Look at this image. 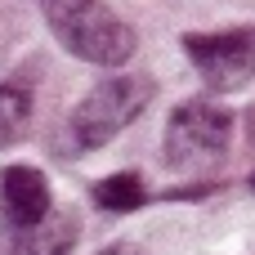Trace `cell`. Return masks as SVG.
I'll use <instances>...</instances> for the list:
<instances>
[{"instance_id":"obj_8","label":"cell","mask_w":255,"mask_h":255,"mask_svg":"<svg viewBox=\"0 0 255 255\" xmlns=\"http://www.w3.org/2000/svg\"><path fill=\"white\" fill-rule=\"evenodd\" d=\"M27 121H31V94L13 90V85H0V148L18 143L27 134Z\"/></svg>"},{"instance_id":"obj_3","label":"cell","mask_w":255,"mask_h":255,"mask_svg":"<svg viewBox=\"0 0 255 255\" xmlns=\"http://www.w3.org/2000/svg\"><path fill=\"white\" fill-rule=\"evenodd\" d=\"M148 103H152V81L139 76V72H126V76H112V81L94 85L72 112V143L76 148L112 143Z\"/></svg>"},{"instance_id":"obj_9","label":"cell","mask_w":255,"mask_h":255,"mask_svg":"<svg viewBox=\"0 0 255 255\" xmlns=\"http://www.w3.org/2000/svg\"><path fill=\"white\" fill-rule=\"evenodd\" d=\"M99 255H143L139 247H108V251H99Z\"/></svg>"},{"instance_id":"obj_1","label":"cell","mask_w":255,"mask_h":255,"mask_svg":"<svg viewBox=\"0 0 255 255\" xmlns=\"http://www.w3.org/2000/svg\"><path fill=\"white\" fill-rule=\"evenodd\" d=\"M54 40L76 54L81 63L94 67H121L134 58V31L130 22H121V13L103 0H36Z\"/></svg>"},{"instance_id":"obj_5","label":"cell","mask_w":255,"mask_h":255,"mask_svg":"<svg viewBox=\"0 0 255 255\" xmlns=\"http://www.w3.org/2000/svg\"><path fill=\"white\" fill-rule=\"evenodd\" d=\"M49 211H54V193H49V179L36 166H9L0 175V215H4L9 229L40 224Z\"/></svg>"},{"instance_id":"obj_7","label":"cell","mask_w":255,"mask_h":255,"mask_svg":"<svg viewBox=\"0 0 255 255\" xmlns=\"http://www.w3.org/2000/svg\"><path fill=\"white\" fill-rule=\"evenodd\" d=\"M94 202H99L103 211L126 215V211H139V206L148 202V188H143V179H139L134 170H117V175H108V179L94 184Z\"/></svg>"},{"instance_id":"obj_4","label":"cell","mask_w":255,"mask_h":255,"mask_svg":"<svg viewBox=\"0 0 255 255\" xmlns=\"http://www.w3.org/2000/svg\"><path fill=\"white\" fill-rule=\"evenodd\" d=\"M184 49L197 67V76L206 81V90L229 94L255 81V27L238 31H193L184 36Z\"/></svg>"},{"instance_id":"obj_2","label":"cell","mask_w":255,"mask_h":255,"mask_svg":"<svg viewBox=\"0 0 255 255\" xmlns=\"http://www.w3.org/2000/svg\"><path fill=\"white\" fill-rule=\"evenodd\" d=\"M229 143H233V112L211 99H188L170 112L161 148L175 170H211L224 161Z\"/></svg>"},{"instance_id":"obj_6","label":"cell","mask_w":255,"mask_h":255,"mask_svg":"<svg viewBox=\"0 0 255 255\" xmlns=\"http://www.w3.org/2000/svg\"><path fill=\"white\" fill-rule=\"evenodd\" d=\"M81 238V220L67 206H54L40 224L13 229V255H72Z\"/></svg>"}]
</instances>
